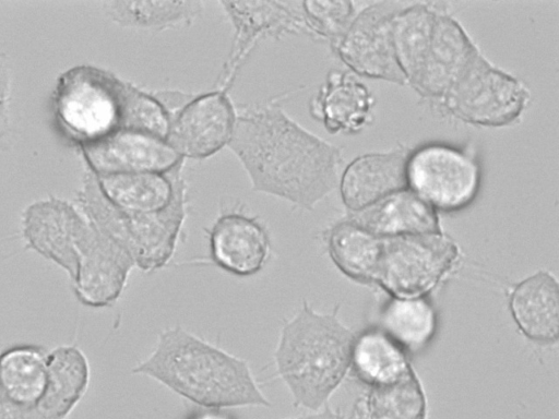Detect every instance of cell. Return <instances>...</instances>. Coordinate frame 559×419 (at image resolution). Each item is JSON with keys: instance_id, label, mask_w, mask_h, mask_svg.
Returning a JSON list of instances; mask_svg holds the SVG:
<instances>
[{"instance_id": "1", "label": "cell", "mask_w": 559, "mask_h": 419, "mask_svg": "<svg viewBox=\"0 0 559 419\" xmlns=\"http://www.w3.org/2000/svg\"><path fill=\"white\" fill-rule=\"evenodd\" d=\"M283 98L236 107L228 147L253 191L313 210L338 185L342 152L292 119L281 105Z\"/></svg>"}, {"instance_id": "22", "label": "cell", "mask_w": 559, "mask_h": 419, "mask_svg": "<svg viewBox=\"0 0 559 419\" xmlns=\"http://www.w3.org/2000/svg\"><path fill=\"white\" fill-rule=\"evenodd\" d=\"M47 371L48 382L41 412L48 419H69L88 388V360L76 346H58L48 351Z\"/></svg>"}, {"instance_id": "30", "label": "cell", "mask_w": 559, "mask_h": 419, "mask_svg": "<svg viewBox=\"0 0 559 419\" xmlns=\"http://www.w3.org/2000/svg\"><path fill=\"white\" fill-rule=\"evenodd\" d=\"M285 419H345L344 416L338 410L332 409L330 406L325 405L323 408L313 411L312 414L302 415L294 418H285Z\"/></svg>"}, {"instance_id": "18", "label": "cell", "mask_w": 559, "mask_h": 419, "mask_svg": "<svg viewBox=\"0 0 559 419\" xmlns=\"http://www.w3.org/2000/svg\"><path fill=\"white\" fill-rule=\"evenodd\" d=\"M374 97L350 71L331 70L309 112L329 133H358L372 121Z\"/></svg>"}, {"instance_id": "23", "label": "cell", "mask_w": 559, "mask_h": 419, "mask_svg": "<svg viewBox=\"0 0 559 419\" xmlns=\"http://www.w3.org/2000/svg\"><path fill=\"white\" fill-rule=\"evenodd\" d=\"M425 391L414 370L402 378L369 386L353 409L350 419H427Z\"/></svg>"}, {"instance_id": "25", "label": "cell", "mask_w": 559, "mask_h": 419, "mask_svg": "<svg viewBox=\"0 0 559 419\" xmlns=\"http://www.w3.org/2000/svg\"><path fill=\"white\" fill-rule=\"evenodd\" d=\"M118 24L140 31L163 32L190 26L201 14V1H111L106 4Z\"/></svg>"}, {"instance_id": "13", "label": "cell", "mask_w": 559, "mask_h": 419, "mask_svg": "<svg viewBox=\"0 0 559 419\" xmlns=\"http://www.w3.org/2000/svg\"><path fill=\"white\" fill-rule=\"evenodd\" d=\"M237 111L228 92L194 94L173 118L166 141L181 158L204 159L228 146Z\"/></svg>"}, {"instance_id": "15", "label": "cell", "mask_w": 559, "mask_h": 419, "mask_svg": "<svg viewBox=\"0 0 559 419\" xmlns=\"http://www.w3.org/2000/svg\"><path fill=\"white\" fill-rule=\"evenodd\" d=\"M83 149L97 177L131 172L166 173L185 160L166 140L126 129L84 145Z\"/></svg>"}, {"instance_id": "14", "label": "cell", "mask_w": 559, "mask_h": 419, "mask_svg": "<svg viewBox=\"0 0 559 419\" xmlns=\"http://www.w3.org/2000/svg\"><path fill=\"white\" fill-rule=\"evenodd\" d=\"M206 231L211 261L222 271L250 277L265 267L271 255V238L257 216L242 210H226Z\"/></svg>"}, {"instance_id": "12", "label": "cell", "mask_w": 559, "mask_h": 419, "mask_svg": "<svg viewBox=\"0 0 559 419\" xmlns=\"http://www.w3.org/2000/svg\"><path fill=\"white\" fill-rule=\"evenodd\" d=\"M478 51V47L443 2L421 53L406 76V84L436 105Z\"/></svg>"}, {"instance_id": "10", "label": "cell", "mask_w": 559, "mask_h": 419, "mask_svg": "<svg viewBox=\"0 0 559 419\" xmlns=\"http://www.w3.org/2000/svg\"><path fill=\"white\" fill-rule=\"evenodd\" d=\"M234 38L215 88L228 92L255 46L267 38L306 35L314 39L302 12L281 1H221Z\"/></svg>"}, {"instance_id": "9", "label": "cell", "mask_w": 559, "mask_h": 419, "mask_svg": "<svg viewBox=\"0 0 559 419\" xmlns=\"http://www.w3.org/2000/svg\"><path fill=\"white\" fill-rule=\"evenodd\" d=\"M407 2L377 1L358 11L334 53L352 73L407 85L393 45V20Z\"/></svg>"}, {"instance_id": "26", "label": "cell", "mask_w": 559, "mask_h": 419, "mask_svg": "<svg viewBox=\"0 0 559 419\" xmlns=\"http://www.w3.org/2000/svg\"><path fill=\"white\" fill-rule=\"evenodd\" d=\"M350 367L369 386L395 381L412 366L404 349L381 330H371L355 338Z\"/></svg>"}, {"instance_id": "11", "label": "cell", "mask_w": 559, "mask_h": 419, "mask_svg": "<svg viewBox=\"0 0 559 419\" xmlns=\"http://www.w3.org/2000/svg\"><path fill=\"white\" fill-rule=\"evenodd\" d=\"M85 218L76 240V267L70 279L73 292L86 307H111L121 297L135 264L126 250Z\"/></svg>"}, {"instance_id": "5", "label": "cell", "mask_w": 559, "mask_h": 419, "mask_svg": "<svg viewBox=\"0 0 559 419\" xmlns=\"http://www.w3.org/2000/svg\"><path fill=\"white\" fill-rule=\"evenodd\" d=\"M530 103L527 86L479 50L436 106L464 123L500 128L516 122Z\"/></svg>"}, {"instance_id": "2", "label": "cell", "mask_w": 559, "mask_h": 419, "mask_svg": "<svg viewBox=\"0 0 559 419\" xmlns=\"http://www.w3.org/2000/svg\"><path fill=\"white\" fill-rule=\"evenodd\" d=\"M132 373L209 409L271 406L247 361L179 325L158 334L153 351Z\"/></svg>"}, {"instance_id": "8", "label": "cell", "mask_w": 559, "mask_h": 419, "mask_svg": "<svg viewBox=\"0 0 559 419\" xmlns=\"http://www.w3.org/2000/svg\"><path fill=\"white\" fill-rule=\"evenodd\" d=\"M457 259V246L443 231L382 238L373 280L395 297H421Z\"/></svg>"}, {"instance_id": "21", "label": "cell", "mask_w": 559, "mask_h": 419, "mask_svg": "<svg viewBox=\"0 0 559 419\" xmlns=\"http://www.w3.org/2000/svg\"><path fill=\"white\" fill-rule=\"evenodd\" d=\"M509 304L514 322L527 338L540 344L557 342L559 294L551 273L539 271L516 284Z\"/></svg>"}, {"instance_id": "3", "label": "cell", "mask_w": 559, "mask_h": 419, "mask_svg": "<svg viewBox=\"0 0 559 419\" xmlns=\"http://www.w3.org/2000/svg\"><path fill=\"white\" fill-rule=\"evenodd\" d=\"M354 342V333L338 319V307L321 313L304 301L285 321L274 363L295 407L317 411L326 405L350 367Z\"/></svg>"}, {"instance_id": "19", "label": "cell", "mask_w": 559, "mask_h": 419, "mask_svg": "<svg viewBox=\"0 0 559 419\" xmlns=\"http://www.w3.org/2000/svg\"><path fill=\"white\" fill-rule=\"evenodd\" d=\"M347 219L381 238L442 232L437 212L408 188L352 212Z\"/></svg>"}, {"instance_id": "29", "label": "cell", "mask_w": 559, "mask_h": 419, "mask_svg": "<svg viewBox=\"0 0 559 419\" xmlns=\"http://www.w3.org/2000/svg\"><path fill=\"white\" fill-rule=\"evenodd\" d=\"M301 12L314 39L334 46L345 34L357 11L353 1H304Z\"/></svg>"}, {"instance_id": "27", "label": "cell", "mask_w": 559, "mask_h": 419, "mask_svg": "<svg viewBox=\"0 0 559 419\" xmlns=\"http://www.w3.org/2000/svg\"><path fill=\"white\" fill-rule=\"evenodd\" d=\"M380 326L403 349L417 350L432 338L437 316L433 307L424 297H394L381 311Z\"/></svg>"}, {"instance_id": "20", "label": "cell", "mask_w": 559, "mask_h": 419, "mask_svg": "<svg viewBox=\"0 0 559 419\" xmlns=\"http://www.w3.org/2000/svg\"><path fill=\"white\" fill-rule=\"evenodd\" d=\"M182 165L169 172H131L97 177L103 196L130 214H154L166 210L185 182Z\"/></svg>"}, {"instance_id": "17", "label": "cell", "mask_w": 559, "mask_h": 419, "mask_svg": "<svg viewBox=\"0 0 559 419\" xmlns=\"http://www.w3.org/2000/svg\"><path fill=\"white\" fill-rule=\"evenodd\" d=\"M84 215L61 201L33 204L23 217L29 248L64 270L71 279L76 267V240Z\"/></svg>"}, {"instance_id": "31", "label": "cell", "mask_w": 559, "mask_h": 419, "mask_svg": "<svg viewBox=\"0 0 559 419\" xmlns=\"http://www.w3.org/2000/svg\"><path fill=\"white\" fill-rule=\"evenodd\" d=\"M189 419H231L228 415L223 412L221 409H209L200 411L193 415Z\"/></svg>"}, {"instance_id": "32", "label": "cell", "mask_w": 559, "mask_h": 419, "mask_svg": "<svg viewBox=\"0 0 559 419\" xmlns=\"http://www.w3.org/2000/svg\"><path fill=\"white\" fill-rule=\"evenodd\" d=\"M3 411H4V400H3V396H2V393L0 390V419L2 418Z\"/></svg>"}, {"instance_id": "7", "label": "cell", "mask_w": 559, "mask_h": 419, "mask_svg": "<svg viewBox=\"0 0 559 419\" xmlns=\"http://www.w3.org/2000/svg\"><path fill=\"white\" fill-rule=\"evenodd\" d=\"M406 182L407 188L436 212H454L475 200L481 170L469 151L444 143H428L411 149Z\"/></svg>"}, {"instance_id": "16", "label": "cell", "mask_w": 559, "mask_h": 419, "mask_svg": "<svg viewBox=\"0 0 559 419\" xmlns=\"http://www.w3.org/2000/svg\"><path fill=\"white\" fill-rule=\"evenodd\" d=\"M409 152V148L401 145L353 159L342 171L338 181L344 205L350 212H357L407 189L406 163Z\"/></svg>"}, {"instance_id": "28", "label": "cell", "mask_w": 559, "mask_h": 419, "mask_svg": "<svg viewBox=\"0 0 559 419\" xmlns=\"http://www.w3.org/2000/svg\"><path fill=\"white\" fill-rule=\"evenodd\" d=\"M169 127L170 117L153 92H146L128 82L121 129L166 140Z\"/></svg>"}, {"instance_id": "4", "label": "cell", "mask_w": 559, "mask_h": 419, "mask_svg": "<svg viewBox=\"0 0 559 419\" xmlns=\"http://www.w3.org/2000/svg\"><path fill=\"white\" fill-rule=\"evenodd\" d=\"M186 181L173 203L154 214H130L112 206L97 184L82 201V213L132 258L135 267L154 272L174 258L187 216Z\"/></svg>"}, {"instance_id": "24", "label": "cell", "mask_w": 559, "mask_h": 419, "mask_svg": "<svg viewBox=\"0 0 559 419\" xmlns=\"http://www.w3.org/2000/svg\"><path fill=\"white\" fill-rule=\"evenodd\" d=\"M323 238L329 255L340 271L357 280H373L381 252V237L346 218L326 229Z\"/></svg>"}, {"instance_id": "6", "label": "cell", "mask_w": 559, "mask_h": 419, "mask_svg": "<svg viewBox=\"0 0 559 419\" xmlns=\"http://www.w3.org/2000/svg\"><path fill=\"white\" fill-rule=\"evenodd\" d=\"M127 84L94 67L68 71L59 80L55 95L59 122L82 146L121 129Z\"/></svg>"}]
</instances>
